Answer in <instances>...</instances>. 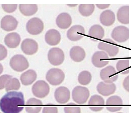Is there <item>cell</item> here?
<instances>
[{"mask_svg": "<svg viewBox=\"0 0 131 113\" xmlns=\"http://www.w3.org/2000/svg\"><path fill=\"white\" fill-rule=\"evenodd\" d=\"M25 105L24 95L21 92H9L0 101V108L4 113H19L23 110Z\"/></svg>", "mask_w": 131, "mask_h": 113, "instance_id": "1", "label": "cell"}, {"mask_svg": "<svg viewBox=\"0 0 131 113\" xmlns=\"http://www.w3.org/2000/svg\"><path fill=\"white\" fill-rule=\"evenodd\" d=\"M90 96L89 89L85 87L78 86L72 91L73 99L79 104L82 105L86 103Z\"/></svg>", "mask_w": 131, "mask_h": 113, "instance_id": "2", "label": "cell"}, {"mask_svg": "<svg viewBox=\"0 0 131 113\" xmlns=\"http://www.w3.org/2000/svg\"><path fill=\"white\" fill-rule=\"evenodd\" d=\"M65 75L62 70L58 68H52L47 73L46 79L53 86H58L64 81Z\"/></svg>", "mask_w": 131, "mask_h": 113, "instance_id": "3", "label": "cell"}, {"mask_svg": "<svg viewBox=\"0 0 131 113\" xmlns=\"http://www.w3.org/2000/svg\"><path fill=\"white\" fill-rule=\"evenodd\" d=\"M10 65L14 70L22 72L29 67V64L26 58L22 55H16L11 59Z\"/></svg>", "mask_w": 131, "mask_h": 113, "instance_id": "4", "label": "cell"}, {"mask_svg": "<svg viewBox=\"0 0 131 113\" xmlns=\"http://www.w3.org/2000/svg\"><path fill=\"white\" fill-rule=\"evenodd\" d=\"M32 91L35 96L38 98H42L48 95L50 88L48 84L46 81L39 80L33 85Z\"/></svg>", "mask_w": 131, "mask_h": 113, "instance_id": "5", "label": "cell"}, {"mask_svg": "<svg viewBox=\"0 0 131 113\" xmlns=\"http://www.w3.org/2000/svg\"><path fill=\"white\" fill-rule=\"evenodd\" d=\"M27 31L33 35H38L42 32L44 25L42 21L37 18H34L28 21L26 26Z\"/></svg>", "mask_w": 131, "mask_h": 113, "instance_id": "6", "label": "cell"}, {"mask_svg": "<svg viewBox=\"0 0 131 113\" xmlns=\"http://www.w3.org/2000/svg\"><path fill=\"white\" fill-rule=\"evenodd\" d=\"M48 57L50 63L54 66L61 65L65 59L63 51L58 48H51L49 52Z\"/></svg>", "mask_w": 131, "mask_h": 113, "instance_id": "7", "label": "cell"}, {"mask_svg": "<svg viewBox=\"0 0 131 113\" xmlns=\"http://www.w3.org/2000/svg\"><path fill=\"white\" fill-rule=\"evenodd\" d=\"M101 79L105 83H113L118 79V75L115 68L112 66H109L102 69L100 74Z\"/></svg>", "mask_w": 131, "mask_h": 113, "instance_id": "8", "label": "cell"}, {"mask_svg": "<svg viewBox=\"0 0 131 113\" xmlns=\"http://www.w3.org/2000/svg\"><path fill=\"white\" fill-rule=\"evenodd\" d=\"M112 37L119 43H123L129 39V30L124 26L120 25L115 27L111 35Z\"/></svg>", "mask_w": 131, "mask_h": 113, "instance_id": "9", "label": "cell"}, {"mask_svg": "<svg viewBox=\"0 0 131 113\" xmlns=\"http://www.w3.org/2000/svg\"><path fill=\"white\" fill-rule=\"evenodd\" d=\"M109 59L108 54L106 53L103 51H97L93 55L92 61L95 67L100 68L108 64Z\"/></svg>", "mask_w": 131, "mask_h": 113, "instance_id": "10", "label": "cell"}, {"mask_svg": "<svg viewBox=\"0 0 131 113\" xmlns=\"http://www.w3.org/2000/svg\"><path fill=\"white\" fill-rule=\"evenodd\" d=\"M105 40L108 42L102 41L100 42L98 45V48L106 52L111 57H113L117 55L119 51L118 47L110 43L116 44L111 39H106Z\"/></svg>", "mask_w": 131, "mask_h": 113, "instance_id": "11", "label": "cell"}, {"mask_svg": "<svg viewBox=\"0 0 131 113\" xmlns=\"http://www.w3.org/2000/svg\"><path fill=\"white\" fill-rule=\"evenodd\" d=\"M85 32L84 27L81 25H75L68 30L67 33V36L68 38L71 41H77L82 38Z\"/></svg>", "mask_w": 131, "mask_h": 113, "instance_id": "12", "label": "cell"}, {"mask_svg": "<svg viewBox=\"0 0 131 113\" xmlns=\"http://www.w3.org/2000/svg\"><path fill=\"white\" fill-rule=\"evenodd\" d=\"M23 52L28 55H32L36 53L38 49V46L34 40L27 39L24 40L21 45Z\"/></svg>", "mask_w": 131, "mask_h": 113, "instance_id": "13", "label": "cell"}, {"mask_svg": "<svg viewBox=\"0 0 131 113\" xmlns=\"http://www.w3.org/2000/svg\"><path fill=\"white\" fill-rule=\"evenodd\" d=\"M18 23V21L13 16L6 15L1 20V27L6 31H13L16 29Z\"/></svg>", "mask_w": 131, "mask_h": 113, "instance_id": "14", "label": "cell"}, {"mask_svg": "<svg viewBox=\"0 0 131 113\" xmlns=\"http://www.w3.org/2000/svg\"><path fill=\"white\" fill-rule=\"evenodd\" d=\"M54 97L57 102L61 104H65L70 99V91L65 87H59L55 92Z\"/></svg>", "mask_w": 131, "mask_h": 113, "instance_id": "15", "label": "cell"}, {"mask_svg": "<svg viewBox=\"0 0 131 113\" xmlns=\"http://www.w3.org/2000/svg\"><path fill=\"white\" fill-rule=\"evenodd\" d=\"M97 89L99 94L104 96H108L115 92L116 86L114 83L108 84L101 82L97 85Z\"/></svg>", "mask_w": 131, "mask_h": 113, "instance_id": "16", "label": "cell"}, {"mask_svg": "<svg viewBox=\"0 0 131 113\" xmlns=\"http://www.w3.org/2000/svg\"><path fill=\"white\" fill-rule=\"evenodd\" d=\"M45 38L46 43L51 46L57 45L61 40L60 33L58 30L54 29L48 31L45 35Z\"/></svg>", "mask_w": 131, "mask_h": 113, "instance_id": "17", "label": "cell"}, {"mask_svg": "<svg viewBox=\"0 0 131 113\" xmlns=\"http://www.w3.org/2000/svg\"><path fill=\"white\" fill-rule=\"evenodd\" d=\"M104 100L101 96L94 95L91 96L89 102V105L93 106L90 107L92 111L97 112L101 111L104 108Z\"/></svg>", "mask_w": 131, "mask_h": 113, "instance_id": "18", "label": "cell"}, {"mask_svg": "<svg viewBox=\"0 0 131 113\" xmlns=\"http://www.w3.org/2000/svg\"><path fill=\"white\" fill-rule=\"evenodd\" d=\"M100 20L102 24L105 26H110L115 22V14L110 10H104L100 16Z\"/></svg>", "mask_w": 131, "mask_h": 113, "instance_id": "19", "label": "cell"}, {"mask_svg": "<svg viewBox=\"0 0 131 113\" xmlns=\"http://www.w3.org/2000/svg\"><path fill=\"white\" fill-rule=\"evenodd\" d=\"M71 16L67 13H63L60 14L57 17L56 23L58 26L61 29H67L72 23Z\"/></svg>", "mask_w": 131, "mask_h": 113, "instance_id": "20", "label": "cell"}, {"mask_svg": "<svg viewBox=\"0 0 131 113\" xmlns=\"http://www.w3.org/2000/svg\"><path fill=\"white\" fill-rule=\"evenodd\" d=\"M42 105L41 101L34 98H31L26 103V110L28 113H39Z\"/></svg>", "mask_w": 131, "mask_h": 113, "instance_id": "21", "label": "cell"}, {"mask_svg": "<svg viewBox=\"0 0 131 113\" xmlns=\"http://www.w3.org/2000/svg\"><path fill=\"white\" fill-rule=\"evenodd\" d=\"M21 41L20 35L16 32L10 33L5 37L4 42L9 48H16L19 45Z\"/></svg>", "mask_w": 131, "mask_h": 113, "instance_id": "22", "label": "cell"}, {"mask_svg": "<svg viewBox=\"0 0 131 113\" xmlns=\"http://www.w3.org/2000/svg\"><path fill=\"white\" fill-rule=\"evenodd\" d=\"M70 55L74 62H80L84 59L86 54L84 49L79 46H75L71 49Z\"/></svg>", "mask_w": 131, "mask_h": 113, "instance_id": "23", "label": "cell"}, {"mask_svg": "<svg viewBox=\"0 0 131 113\" xmlns=\"http://www.w3.org/2000/svg\"><path fill=\"white\" fill-rule=\"evenodd\" d=\"M37 76V74L35 70H29L21 75L20 80L24 85L28 86L32 84L35 81Z\"/></svg>", "mask_w": 131, "mask_h": 113, "instance_id": "24", "label": "cell"}, {"mask_svg": "<svg viewBox=\"0 0 131 113\" xmlns=\"http://www.w3.org/2000/svg\"><path fill=\"white\" fill-rule=\"evenodd\" d=\"M129 6H123L121 7L117 13V18L119 22L124 24L129 23Z\"/></svg>", "mask_w": 131, "mask_h": 113, "instance_id": "25", "label": "cell"}, {"mask_svg": "<svg viewBox=\"0 0 131 113\" xmlns=\"http://www.w3.org/2000/svg\"><path fill=\"white\" fill-rule=\"evenodd\" d=\"M19 9L23 15L27 16L34 15L38 10L37 4H20Z\"/></svg>", "mask_w": 131, "mask_h": 113, "instance_id": "26", "label": "cell"}, {"mask_svg": "<svg viewBox=\"0 0 131 113\" xmlns=\"http://www.w3.org/2000/svg\"><path fill=\"white\" fill-rule=\"evenodd\" d=\"M89 36L100 39H103L104 35V30L101 26L95 25L92 26L89 30Z\"/></svg>", "mask_w": 131, "mask_h": 113, "instance_id": "27", "label": "cell"}, {"mask_svg": "<svg viewBox=\"0 0 131 113\" xmlns=\"http://www.w3.org/2000/svg\"><path fill=\"white\" fill-rule=\"evenodd\" d=\"M95 8L94 4H80L79 7V10L82 16L88 17L93 13Z\"/></svg>", "mask_w": 131, "mask_h": 113, "instance_id": "28", "label": "cell"}, {"mask_svg": "<svg viewBox=\"0 0 131 113\" xmlns=\"http://www.w3.org/2000/svg\"><path fill=\"white\" fill-rule=\"evenodd\" d=\"M129 61L128 60H119L116 65L118 71L123 75L127 74L129 73L128 68L129 67Z\"/></svg>", "mask_w": 131, "mask_h": 113, "instance_id": "29", "label": "cell"}, {"mask_svg": "<svg viewBox=\"0 0 131 113\" xmlns=\"http://www.w3.org/2000/svg\"><path fill=\"white\" fill-rule=\"evenodd\" d=\"M92 79V76L91 73L86 70L81 72L78 77L79 82L83 85H87L89 84Z\"/></svg>", "mask_w": 131, "mask_h": 113, "instance_id": "30", "label": "cell"}, {"mask_svg": "<svg viewBox=\"0 0 131 113\" xmlns=\"http://www.w3.org/2000/svg\"><path fill=\"white\" fill-rule=\"evenodd\" d=\"M20 84L18 80L16 78H12L7 83L5 88L7 91L11 90H18L20 89Z\"/></svg>", "mask_w": 131, "mask_h": 113, "instance_id": "31", "label": "cell"}, {"mask_svg": "<svg viewBox=\"0 0 131 113\" xmlns=\"http://www.w3.org/2000/svg\"><path fill=\"white\" fill-rule=\"evenodd\" d=\"M106 105L108 106H116V107H121L123 105L122 99L119 96H111L107 100ZM109 106V107H110Z\"/></svg>", "mask_w": 131, "mask_h": 113, "instance_id": "32", "label": "cell"}, {"mask_svg": "<svg viewBox=\"0 0 131 113\" xmlns=\"http://www.w3.org/2000/svg\"><path fill=\"white\" fill-rule=\"evenodd\" d=\"M65 113H80L81 109L75 103H71L68 104L64 108Z\"/></svg>", "mask_w": 131, "mask_h": 113, "instance_id": "33", "label": "cell"}, {"mask_svg": "<svg viewBox=\"0 0 131 113\" xmlns=\"http://www.w3.org/2000/svg\"><path fill=\"white\" fill-rule=\"evenodd\" d=\"M42 113H58V108L52 104H49L44 107Z\"/></svg>", "mask_w": 131, "mask_h": 113, "instance_id": "34", "label": "cell"}, {"mask_svg": "<svg viewBox=\"0 0 131 113\" xmlns=\"http://www.w3.org/2000/svg\"><path fill=\"white\" fill-rule=\"evenodd\" d=\"M12 78L11 76L7 75H2L0 77V90L5 88L9 80Z\"/></svg>", "mask_w": 131, "mask_h": 113, "instance_id": "35", "label": "cell"}, {"mask_svg": "<svg viewBox=\"0 0 131 113\" xmlns=\"http://www.w3.org/2000/svg\"><path fill=\"white\" fill-rule=\"evenodd\" d=\"M2 7L4 10L8 13L13 12L17 7V4H2Z\"/></svg>", "mask_w": 131, "mask_h": 113, "instance_id": "36", "label": "cell"}, {"mask_svg": "<svg viewBox=\"0 0 131 113\" xmlns=\"http://www.w3.org/2000/svg\"><path fill=\"white\" fill-rule=\"evenodd\" d=\"M7 54V49L2 45L0 44V61L4 59Z\"/></svg>", "mask_w": 131, "mask_h": 113, "instance_id": "37", "label": "cell"}, {"mask_svg": "<svg viewBox=\"0 0 131 113\" xmlns=\"http://www.w3.org/2000/svg\"><path fill=\"white\" fill-rule=\"evenodd\" d=\"M123 85L124 88L127 91H129V76H128L124 80Z\"/></svg>", "mask_w": 131, "mask_h": 113, "instance_id": "38", "label": "cell"}, {"mask_svg": "<svg viewBox=\"0 0 131 113\" xmlns=\"http://www.w3.org/2000/svg\"><path fill=\"white\" fill-rule=\"evenodd\" d=\"M122 107H116L113 106L112 107H107L106 108L108 111L111 112H115L119 111L122 109Z\"/></svg>", "mask_w": 131, "mask_h": 113, "instance_id": "39", "label": "cell"}, {"mask_svg": "<svg viewBox=\"0 0 131 113\" xmlns=\"http://www.w3.org/2000/svg\"><path fill=\"white\" fill-rule=\"evenodd\" d=\"M96 5L100 9H104L109 7L110 4H96Z\"/></svg>", "mask_w": 131, "mask_h": 113, "instance_id": "40", "label": "cell"}, {"mask_svg": "<svg viewBox=\"0 0 131 113\" xmlns=\"http://www.w3.org/2000/svg\"><path fill=\"white\" fill-rule=\"evenodd\" d=\"M3 68L2 65L0 63V74H1L3 72Z\"/></svg>", "mask_w": 131, "mask_h": 113, "instance_id": "41", "label": "cell"}, {"mask_svg": "<svg viewBox=\"0 0 131 113\" xmlns=\"http://www.w3.org/2000/svg\"><path fill=\"white\" fill-rule=\"evenodd\" d=\"M116 113H123L122 112H118Z\"/></svg>", "mask_w": 131, "mask_h": 113, "instance_id": "42", "label": "cell"}, {"mask_svg": "<svg viewBox=\"0 0 131 113\" xmlns=\"http://www.w3.org/2000/svg\"><path fill=\"white\" fill-rule=\"evenodd\" d=\"M0 113H1V112H0Z\"/></svg>", "mask_w": 131, "mask_h": 113, "instance_id": "43", "label": "cell"}]
</instances>
